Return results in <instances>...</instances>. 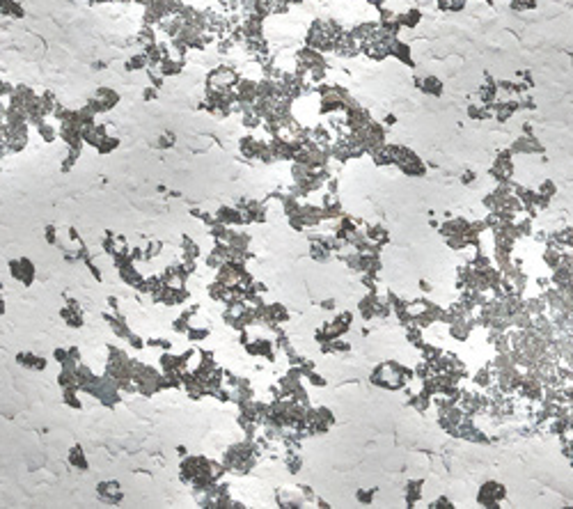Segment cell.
I'll return each mask as SVG.
<instances>
[{"instance_id": "obj_18", "label": "cell", "mask_w": 573, "mask_h": 509, "mask_svg": "<svg viewBox=\"0 0 573 509\" xmlns=\"http://www.w3.org/2000/svg\"><path fill=\"white\" fill-rule=\"evenodd\" d=\"M46 239H48V243H55V227H53V225L46 227Z\"/></svg>"}, {"instance_id": "obj_1", "label": "cell", "mask_w": 573, "mask_h": 509, "mask_svg": "<svg viewBox=\"0 0 573 509\" xmlns=\"http://www.w3.org/2000/svg\"><path fill=\"white\" fill-rule=\"evenodd\" d=\"M239 76H236V71L232 69V67H218V69H214L209 74V85L211 87H220V90H229L232 85L239 83Z\"/></svg>"}, {"instance_id": "obj_3", "label": "cell", "mask_w": 573, "mask_h": 509, "mask_svg": "<svg viewBox=\"0 0 573 509\" xmlns=\"http://www.w3.org/2000/svg\"><path fill=\"white\" fill-rule=\"evenodd\" d=\"M216 220L223 225H241V223H245V216H243V211L234 209V207H220L218 214H216Z\"/></svg>"}, {"instance_id": "obj_16", "label": "cell", "mask_w": 573, "mask_h": 509, "mask_svg": "<svg viewBox=\"0 0 573 509\" xmlns=\"http://www.w3.org/2000/svg\"><path fill=\"white\" fill-rule=\"evenodd\" d=\"M159 250H161V243H159V241H154V243H149V245H147V250H145V257H147V260H149L151 254H156V252H159Z\"/></svg>"}, {"instance_id": "obj_13", "label": "cell", "mask_w": 573, "mask_h": 509, "mask_svg": "<svg viewBox=\"0 0 573 509\" xmlns=\"http://www.w3.org/2000/svg\"><path fill=\"white\" fill-rule=\"evenodd\" d=\"M186 335H188V337H193V339H204L206 335H209V330H206V328H190V326H188Z\"/></svg>"}, {"instance_id": "obj_19", "label": "cell", "mask_w": 573, "mask_h": 509, "mask_svg": "<svg viewBox=\"0 0 573 509\" xmlns=\"http://www.w3.org/2000/svg\"><path fill=\"white\" fill-rule=\"evenodd\" d=\"M349 321H351V317H349V319H344V321H342V326H344V328H346V326H349ZM337 328H339L337 324H333V326H330V330H337Z\"/></svg>"}, {"instance_id": "obj_4", "label": "cell", "mask_w": 573, "mask_h": 509, "mask_svg": "<svg viewBox=\"0 0 573 509\" xmlns=\"http://www.w3.org/2000/svg\"><path fill=\"white\" fill-rule=\"evenodd\" d=\"M99 495L106 500V502H120L122 500L120 486L115 484V482H103V484H99Z\"/></svg>"}, {"instance_id": "obj_2", "label": "cell", "mask_w": 573, "mask_h": 509, "mask_svg": "<svg viewBox=\"0 0 573 509\" xmlns=\"http://www.w3.org/2000/svg\"><path fill=\"white\" fill-rule=\"evenodd\" d=\"M10 271H12V275H14L19 282H25V285H30L32 278H35V266L30 264V260L12 262V264H10Z\"/></svg>"}, {"instance_id": "obj_5", "label": "cell", "mask_w": 573, "mask_h": 509, "mask_svg": "<svg viewBox=\"0 0 573 509\" xmlns=\"http://www.w3.org/2000/svg\"><path fill=\"white\" fill-rule=\"evenodd\" d=\"M0 14L14 16V19H23L25 12H23V7H21L16 0H0Z\"/></svg>"}, {"instance_id": "obj_15", "label": "cell", "mask_w": 573, "mask_h": 509, "mask_svg": "<svg viewBox=\"0 0 573 509\" xmlns=\"http://www.w3.org/2000/svg\"><path fill=\"white\" fill-rule=\"evenodd\" d=\"M12 92H14V87H12V85L7 83V80L0 78V96H10Z\"/></svg>"}, {"instance_id": "obj_12", "label": "cell", "mask_w": 573, "mask_h": 509, "mask_svg": "<svg viewBox=\"0 0 573 509\" xmlns=\"http://www.w3.org/2000/svg\"><path fill=\"white\" fill-rule=\"evenodd\" d=\"M172 145H175V135L170 133V131H165V133L159 138V147L161 149H170Z\"/></svg>"}, {"instance_id": "obj_9", "label": "cell", "mask_w": 573, "mask_h": 509, "mask_svg": "<svg viewBox=\"0 0 573 509\" xmlns=\"http://www.w3.org/2000/svg\"><path fill=\"white\" fill-rule=\"evenodd\" d=\"M248 351H250V353H254V355H266L269 360H273V353H271V344L266 342V339H264V342H259V339H257V342H250V344H248Z\"/></svg>"}, {"instance_id": "obj_14", "label": "cell", "mask_w": 573, "mask_h": 509, "mask_svg": "<svg viewBox=\"0 0 573 509\" xmlns=\"http://www.w3.org/2000/svg\"><path fill=\"white\" fill-rule=\"evenodd\" d=\"M287 468H289L291 473H298L300 470V456H296V454L287 456Z\"/></svg>"}, {"instance_id": "obj_8", "label": "cell", "mask_w": 573, "mask_h": 509, "mask_svg": "<svg viewBox=\"0 0 573 509\" xmlns=\"http://www.w3.org/2000/svg\"><path fill=\"white\" fill-rule=\"evenodd\" d=\"M138 69H149V58L145 53L133 55L129 62H126V71H138Z\"/></svg>"}, {"instance_id": "obj_17", "label": "cell", "mask_w": 573, "mask_h": 509, "mask_svg": "<svg viewBox=\"0 0 573 509\" xmlns=\"http://www.w3.org/2000/svg\"><path fill=\"white\" fill-rule=\"evenodd\" d=\"M156 96H159V94H156V87H147L145 94H142V99H145V101H151V99H156Z\"/></svg>"}, {"instance_id": "obj_6", "label": "cell", "mask_w": 573, "mask_h": 509, "mask_svg": "<svg viewBox=\"0 0 573 509\" xmlns=\"http://www.w3.org/2000/svg\"><path fill=\"white\" fill-rule=\"evenodd\" d=\"M16 360H19L21 365H25V367H30V370H44L46 367V360L39 358V355H35V353H19Z\"/></svg>"}, {"instance_id": "obj_10", "label": "cell", "mask_w": 573, "mask_h": 509, "mask_svg": "<svg viewBox=\"0 0 573 509\" xmlns=\"http://www.w3.org/2000/svg\"><path fill=\"white\" fill-rule=\"evenodd\" d=\"M117 147H120V140H117V138H113V135H106V138L101 140L99 145H96V149H99L101 154H108V151L117 149Z\"/></svg>"}, {"instance_id": "obj_11", "label": "cell", "mask_w": 573, "mask_h": 509, "mask_svg": "<svg viewBox=\"0 0 573 509\" xmlns=\"http://www.w3.org/2000/svg\"><path fill=\"white\" fill-rule=\"evenodd\" d=\"M69 461H71V466H76V468H80V470L87 468V461H85V454H83V449H80V447H74V449H71Z\"/></svg>"}, {"instance_id": "obj_7", "label": "cell", "mask_w": 573, "mask_h": 509, "mask_svg": "<svg viewBox=\"0 0 573 509\" xmlns=\"http://www.w3.org/2000/svg\"><path fill=\"white\" fill-rule=\"evenodd\" d=\"M37 133H39L46 142H53L55 138H60V131L55 129V126H50L48 122H39V124H37Z\"/></svg>"}]
</instances>
